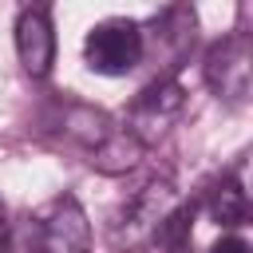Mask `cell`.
<instances>
[{"label": "cell", "instance_id": "cell-4", "mask_svg": "<svg viewBox=\"0 0 253 253\" xmlns=\"http://www.w3.org/2000/svg\"><path fill=\"white\" fill-rule=\"evenodd\" d=\"M178 206V194H174V186L170 182H150V186H142L130 202H126V210H123V217L115 221V245H138V241H154V233H158V225H162V217L170 213Z\"/></svg>", "mask_w": 253, "mask_h": 253}, {"label": "cell", "instance_id": "cell-8", "mask_svg": "<svg viewBox=\"0 0 253 253\" xmlns=\"http://www.w3.org/2000/svg\"><path fill=\"white\" fill-rule=\"evenodd\" d=\"M206 210H210V217H213L217 225H241V221L249 217V198H245V190H241L237 178H221V182L210 190Z\"/></svg>", "mask_w": 253, "mask_h": 253}, {"label": "cell", "instance_id": "cell-1", "mask_svg": "<svg viewBox=\"0 0 253 253\" xmlns=\"http://www.w3.org/2000/svg\"><path fill=\"white\" fill-rule=\"evenodd\" d=\"M146 51V40H142V28L134 20H103L87 32L83 40V55H87V67L99 71V75H126L134 71V63L142 59Z\"/></svg>", "mask_w": 253, "mask_h": 253}, {"label": "cell", "instance_id": "cell-6", "mask_svg": "<svg viewBox=\"0 0 253 253\" xmlns=\"http://www.w3.org/2000/svg\"><path fill=\"white\" fill-rule=\"evenodd\" d=\"M16 55L32 79H43L55 63V28L43 8H24L16 20Z\"/></svg>", "mask_w": 253, "mask_h": 253}, {"label": "cell", "instance_id": "cell-10", "mask_svg": "<svg viewBox=\"0 0 253 253\" xmlns=\"http://www.w3.org/2000/svg\"><path fill=\"white\" fill-rule=\"evenodd\" d=\"M8 221H12V217H8V210H4V202H0V241H4V233H8Z\"/></svg>", "mask_w": 253, "mask_h": 253}, {"label": "cell", "instance_id": "cell-9", "mask_svg": "<svg viewBox=\"0 0 253 253\" xmlns=\"http://www.w3.org/2000/svg\"><path fill=\"white\" fill-rule=\"evenodd\" d=\"M210 253H249V245H245L241 237H221V241H213Z\"/></svg>", "mask_w": 253, "mask_h": 253}, {"label": "cell", "instance_id": "cell-2", "mask_svg": "<svg viewBox=\"0 0 253 253\" xmlns=\"http://www.w3.org/2000/svg\"><path fill=\"white\" fill-rule=\"evenodd\" d=\"M36 249L40 253H91V221L71 194L47 202L36 213Z\"/></svg>", "mask_w": 253, "mask_h": 253}, {"label": "cell", "instance_id": "cell-3", "mask_svg": "<svg viewBox=\"0 0 253 253\" xmlns=\"http://www.w3.org/2000/svg\"><path fill=\"white\" fill-rule=\"evenodd\" d=\"M182 103H186L182 83L158 79V83H150L146 91H138V99L130 103V111H126V130H130L142 146H150V142H158V138L174 126V119L182 115Z\"/></svg>", "mask_w": 253, "mask_h": 253}, {"label": "cell", "instance_id": "cell-7", "mask_svg": "<svg viewBox=\"0 0 253 253\" xmlns=\"http://www.w3.org/2000/svg\"><path fill=\"white\" fill-rule=\"evenodd\" d=\"M142 158V142L126 130V126H111L95 146H91V166L99 174H126L134 170Z\"/></svg>", "mask_w": 253, "mask_h": 253}, {"label": "cell", "instance_id": "cell-5", "mask_svg": "<svg viewBox=\"0 0 253 253\" xmlns=\"http://www.w3.org/2000/svg\"><path fill=\"white\" fill-rule=\"evenodd\" d=\"M206 83L229 103H241L249 95V40L241 32L213 43V51L206 55Z\"/></svg>", "mask_w": 253, "mask_h": 253}]
</instances>
